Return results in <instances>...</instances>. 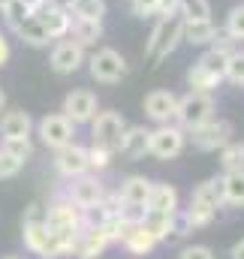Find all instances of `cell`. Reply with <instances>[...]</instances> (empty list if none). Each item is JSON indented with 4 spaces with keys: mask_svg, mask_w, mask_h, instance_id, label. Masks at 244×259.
Segmentation results:
<instances>
[{
    "mask_svg": "<svg viewBox=\"0 0 244 259\" xmlns=\"http://www.w3.org/2000/svg\"><path fill=\"white\" fill-rule=\"evenodd\" d=\"M46 226L55 232V238L61 241L63 253L69 256V253L75 250V241H78V235H82V229H85L88 223H85V211H82L75 202H69V199L63 196V199H58V202L49 205V211H46Z\"/></svg>",
    "mask_w": 244,
    "mask_h": 259,
    "instance_id": "1",
    "label": "cell"
},
{
    "mask_svg": "<svg viewBox=\"0 0 244 259\" xmlns=\"http://www.w3.org/2000/svg\"><path fill=\"white\" fill-rule=\"evenodd\" d=\"M223 205V187H220V178H211V181H202L193 199H190V208L184 211L181 223L187 229H199V226H208L214 217H217V208Z\"/></svg>",
    "mask_w": 244,
    "mask_h": 259,
    "instance_id": "2",
    "label": "cell"
},
{
    "mask_svg": "<svg viewBox=\"0 0 244 259\" xmlns=\"http://www.w3.org/2000/svg\"><path fill=\"white\" fill-rule=\"evenodd\" d=\"M211 115H214V100H211V94H205V91H193V94H187L184 100H178L175 118H178L181 127L196 130V127H202L205 121H211Z\"/></svg>",
    "mask_w": 244,
    "mask_h": 259,
    "instance_id": "3",
    "label": "cell"
},
{
    "mask_svg": "<svg viewBox=\"0 0 244 259\" xmlns=\"http://www.w3.org/2000/svg\"><path fill=\"white\" fill-rule=\"evenodd\" d=\"M24 247H27L30 253H36V256H43V259L66 256L63 247H61V241L55 238V232L46 226V220H39V223H24Z\"/></svg>",
    "mask_w": 244,
    "mask_h": 259,
    "instance_id": "4",
    "label": "cell"
},
{
    "mask_svg": "<svg viewBox=\"0 0 244 259\" xmlns=\"http://www.w3.org/2000/svg\"><path fill=\"white\" fill-rule=\"evenodd\" d=\"M181 36H184V21L175 18V15H166V18L160 21V27L154 30L151 42H148V55H151L154 61H163V58L175 49V42H178Z\"/></svg>",
    "mask_w": 244,
    "mask_h": 259,
    "instance_id": "5",
    "label": "cell"
},
{
    "mask_svg": "<svg viewBox=\"0 0 244 259\" xmlns=\"http://www.w3.org/2000/svg\"><path fill=\"white\" fill-rule=\"evenodd\" d=\"M124 130H127V124L118 112H100L94 118V145H103L109 151H121Z\"/></svg>",
    "mask_w": 244,
    "mask_h": 259,
    "instance_id": "6",
    "label": "cell"
},
{
    "mask_svg": "<svg viewBox=\"0 0 244 259\" xmlns=\"http://www.w3.org/2000/svg\"><path fill=\"white\" fill-rule=\"evenodd\" d=\"M91 75H94L97 81H106V84L121 81L124 75H127V61H124V55H118L115 49H100V52L91 58Z\"/></svg>",
    "mask_w": 244,
    "mask_h": 259,
    "instance_id": "7",
    "label": "cell"
},
{
    "mask_svg": "<svg viewBox=\"0 0 244 259\" xmlns=\"http://www.w3.org/2000/svg\"><path fill=\"white\" fill-rule=\"evenodd\" d=\"M232 124L229 121H205L202 127L193 130V145L199 148V151H217V148H223V145H229L232 142Z\"/></svg>",
    "mask_w": 244,
    "mask_h": 259,
    "instance_id": "8",
    "label": "cell"
},
{
    "mask_svg": "<svg viewBox=\"0 0 244 259\" xmlns=\"http://www.w3.org/2000/svg\"><path fill=\"white\" fill-rule=\"evenodd\" d=\"M184 151V130L172 127V124H163L151 133V151L157 160H172Z\"/></svg>",
    "mask_w": 244,
    "mask_h": 259,
    "instance_id": "9",
    "label": "cell"
},
{
    "mask_svg": "<svg viewBox=\"0 0 244 259\" xmlns=\"http://www.w3.org/2000/svg\"><path fill=\"white\" fill-rule=\"evenodd\" d=\"M69 202H75L82 211L88 208H97L103 199H106V190H103V181L97 175H78L75 184H69V193H66Z\"/></svg>",
    "mask_w": 244,
    "mask_h": 259,
    "instance_id": "10",
    "label": "cell"
},
{
    "mask_svg": "<svg viewBox=\"0 0 244 259\" xmlns=\"http://www.w3.org/2000/svg\"><path fill=\"white\" fill-rule=\"evenodd\" d=\"M112 244V238H109V232H106V226H85L82 229V235H78V241H75V250H72V256L75 259H100L106 253V247Z\"/></svg>",
    "mask_w": 244,
    "mask_h": 259,
    "instance_id": "11",
    "label": "cell"
},
{
    "mask_svg": "<svg viewBox=\"0 0 244 259\" xmlns=\"http://www.w3.org/2000/svg\"><path fill=\"white\" fill-rule=\"evenodd\" d=\"M55 169L61 172L63 178H78V175H85L91 166H88V148H78V145H63L55 151Z\"/></svg>",
    "mask_w": 244,
    "mask_h": 259,
    "instance_id": "12",
    "label": "cell"
},
{
    "mask_svg": "<svg viewBox=\"0 0 244 259\" xmlns=\"http://www.w3.org/2000/svg\"><path fill=\"white\" fill-rule=\"evenodd\" d=\"M39 139L49 145V148H63V145H69L72 142V121L66 118V115H49V118H43L39 121Z\"/></svg>",
    "mask_w": 244,
    "mask_h": 259,
    "instance_id": "13",
    "label": "cell"
},
{
    "mask_svg": "<svg viewBox=\"0 0 244 259\" xmlns=\"http://www.w3.org/2000/svg\"><path fill=\"white\" fill-rule=\"evenodd\" d=\"M63 115L72 124H85L97 118V97L91 91H72L63 97Z\"/></svg>",
    "mask_w": 244,
    "mask_h": 259,
    "instance_id": "14",
    "label": "cell"
},
{
    "mask_svg": "<svg viewBox=\"0 0 244 259\" xmlns=\"http://www.w3.org/2000/svg\"><path fill=\"white\" fill-rule=\"evenodd\" d=\"M178 112V97L172 91H151L145 97V115L157 124H169Z\"/></svg>",
    "mask_w": 244,
    "mask_h": 259,
    "instance_id": "15",
    "label": "cell"
},
{
    "mask_svg": "<svg viewBox=\"0 0 244 259\" xmlns=\"http://www.w3.org/2000/svg\"><path fill=\"white\" fill-rule=\"evenodd\" d=\"M142 226L157 238V241H172L178 238V211L175 214H163V211H145V220Z\"/></svg>",
    "mask_w": 244,
    "mask_h": 259,
    "instance_id": "16",
    "label": "cell"
},
{
    "mask_svg": "<svg viewBox=\"0 0 244 259\" xmlns=\"http://www.w3.org/2000/svg\"><path fill=\"white\" fill-rule=\"evenodd\" d=\"M121 244L133 253V256H145V253H151V250L157 247V238H154L142 223H136V226H124Z\"/></svg>",
    "mask_w": 244,
    "mask_h": 259,
    "instance_id": "17",
    "label": "cell"
},
{
    "mask_svg": "<svg viewBox=\"0 0 244 259\" xmlns=\"http://www.w3.org/2000/svg\"><path fill=\"white\" fill-rule=\"evenodd\" d=\"M151 187H154V181H148L142 175H133V178H127L121 184L118 202L121 205H139V208H145L148 205V196H151Z\"/></svg>",
    "mask_w": 244,
    "mask_h": 259,
    "instance_id": "18",
    "label": "cell"
},
{
    "mask_svg": "<svg viewBox=\"0 0 244 259\" xmlns=\"http://www.w3.org/2000/svg\"><path fill=\"white\" fill-rule=\"evenodd\" d=\"M85 61V49L78 46V42H72V39H66L61 42L55 52H52V66H55V72H75L78 66Z\"/></svg>",
    "mask_w": 244,
    "mask_h": 259,
    "instance_id": "19",
    "label": "cell"
},
{
    "mask_svg": "<svg viewBox=\"0 0 244 259\" xmlns=\"http://www.w3.org/2000/svg\"><path fill=\"white\" fill-rule=\"evenodd\" d=\"M121 151L130 157V160H139L151 151V130L145 127H127L121 139Z\"/></svg>",
    "mask_w": 244,
    "mask_h": 259,
    "instance_id": "20",
    "label": "cell"
},
{
    "mask_svg": "<svg viewBox=\"0 0 244 259\" xmlns=\"http://www.w3.org/2000/svg\"><path fill=\"white\" fill-rule=\"evenodd\" d=\"M148 211H163V214H175L178 211V190L172 184H154L148 196Z\"/></svg>",
    "mask_w": 244,
    "mask_h": 259,
    "instance_id": "21",
    "label": "cell"
},
{
    "mask_svg": "<svg viewBox=\"0 0 244 259\" xmlns=\"http://www.w3.org/2000/svg\"><path fill=\"white\" fill-rule=\"evenodd\" d=\"M30 130H33V121L27 112H6L0 118L3 139H30Z\"/></svg>",
    "mask_w": 244,
    "mask_h": 259,
    "instance_id": "22",
    "label": "cell"
},
{
    "mask_svg": "<svg viewBox=\"0 0 244 259\" xmlns=\"http://www.w3.org/2000/svg\"><path fill=\"white\" fill-rule=\"evenodd\" d=\"M220 187H223V202L226 205L241 208L244 205V169L241 172H226L220 178Z\"/></svg>",
    "mask_w": 244,
    "mask_h": 259,
    "instance_id": "23",
    "label": "cell"
},
{
    "mask_svg": "<svg viewBox=\"0 0 244 259\" xmlns=\"http://www.w3.org/2000/svg\"><path fill=\"white\" fill-rule=\"evenodd\" d=\"M39 21H43V27L49 30V36H63L66 30H69V12L61 9V6H52V9H46L43 15H36Z\"/></svg>",
    "mask_w": 244,
    "mask_h": 259,
    "instance_id": "24",
    "label": "cell"
},
{
    "mask_svg": "<svg viewBox=\"0 0 244 259\" xmlns=\"http://www.w3.org/2000/svg\"><path fill=\"white\" fill-rule=\"evenodd\" d=\"M217 36V27L211 24V18L205 21H184V39L193 42V46H202V42H211Z\"/></svg>",
    "mask_w": 244,
    "mask_h": 259,
    "instance_id": "25",
    "label": "cell"
},
{
    "mask_svg": "<svg viewBox=\"0 0 244 259\" xmlns=\"http://www.w3.org/2000/svg\"><path fill=\"white\" fill-rule=\"evenodd\" d=\"M9 160H15L18 166H24L30 157H33V145L30 139H3V148H0Z\"/></svg>",
    "mask_w": 244,
    "mask_h": 259,
    "instance_id": "26",
    "label": "cell"
},
{
    "mask_svg": "<svg viewBox=\"0 0 244 259\" xmlns=\"http://www.w3.org/2000/svg\"><path fill=\"white\" fill-rule=\"evenodd\" d=\"M220 163H223L226 172H241L244 169V145H235V142L223 145L220 148Z\"/></svg>",
    "mask_w": 244,
    "mask_h": 259,
    "instance_id": "27",
    "label": "cell"
},
{
    "mask_svg": "<svg viewBox=\"0 0 244 259\" xmlns=\"http://www.w3.org/2000/svg\"><path fill=\"white\" fill-rule=\"evenodd\" d=\"M18 33H21L30 46H46V42L52 39V36H49V30L43 27V21H39V18H27V21L18 27Z\"/></svg>",
    "mask_w": 244,
    "mask_h": 259,
    "instance_id": "28",
    "label": "cell"
},
{
    "mask_svg": "<svg viewBox=\"0 0 244 259\" xmlns=\"http://www.w3.org/2000/svg\"><path fill=\"white\" fill-rule=\"evenodd\" d=\"M187 78H190V84H193L196 91H205V94H208V91H214V88L220 84V75L208 72L205 66H199V64H196L193 69H190V72H187Z\"/></svg>",
    "mask_w": 244,
    "mask_h": 259,
    "instance_id": "29",
    "label": "cell"
},
{
    "mask_svg": "<svg viewBox=\"0 0 244 259\" xmlns=\"http://www.w3.org/2000/svg\"><path fill=\"white\" fill-rule=\"evenodd\" d=\"M226 64H229V52H226V49H211V52L202 55V61H199V66H205L208 72H214V75H220V78H223V72H226Z\"/></svg>",
    "mask_w": 244,
    "mask_h": 259,
    "instance_id": "30",
    "label": "cell"
},
{
    "mask_svg": "<svg viewBox=\"0 0 244 259\" xmlns=\"http://www.w3.org/2000/svg\"><path fill=\"white\" fill-rule=\"evenodd\" d=\"M75 9V18H85V21H100L103 12H106V3L103 0H75L72 3Z\"/></svg>",
    "mask_w": 244,
    "mask_h": 259,
    "instance_id": "31",
    "label": "cell"
},
{
    "mask_svg": "<svg viewBox=\"0 0 244 259\" xmlns=\"http://www.w3.org/2000/svg\"><path fill=\"white\" fill-rule=\"evenodd\" d=\"M181 9H184V21H205V18H211L208 0H181Z\"/></svg>",
    "mask_w": 244,
    "mask_h": 259,
    "instance_id": "32",
    "label": "cell"
},
{
    "mask_svg": "<svg viewBox=\"0 0 244 259\" xmlns=\"http://www.w3.org/2000/svg\"><path fill=\"white\" fill-rule=\"evenodd\" d=\"M3 12H6V21H9V27H12V30H18V27L30 18V6H27V3H21V0H12Z\"/></svg>",
    "mask_w": 244,
    "mask_h": 259,
    "instance_id": "33",
    "label": "cell"
},
{
    "mask_svg": "<svg viewBox=\"0 0 244 259\" xmlns=\"http://www.w3.org/2000/svg\"><path fill=\"white\" fill-rule=\"evenodd\" d=\"M75 36H78V46H88L100 36V21H85V18H75Z\"/></svg>",
    "mask_w": 244,
    "mask_h": 259,
    "instance_id": "34",
    "label": "cell"
},
{
    "mask_svg": "<svg viewBox=\"0 0 244 259\" xmlns=\"http://www.w3.org/2000/svg\"><path fill=\"white\" fill-rule=\"evenodd\" d=\"M109 163H112V151L109 148H103V145L88 148V166L91 169H109Z\"/></svg>",
    "mask_w": 244,
    "mask_h": 259,
    "instance_id": "35",
    "label": "cell"
},
{
    "mask_svg": "<svg viewBox=\"0 0 244 259\" xmlns=\"http://www.w3.org/2000/svg\"><path fill=\"white\" fill-rule=\"evenodd\" d=\"M223 75L235 84H244V55H229V64H226Z\"/></svg>",
    "mask_w": 244,
    "mask_h": 259,
    "instance_id": "36",
    "label": "cell"
},
{
    "mask_svg": "<svg viewBox=\"0 0 244 259\" xmlns=\"http://www.w3.org/2000/svg\"><path fill=\"white\" fill-rule=\"evenodd\" d=\"M226 30L235 36V39H244V6L238 9H232V15H229V24H226Z\"/></svg>",
    "mask_w": 244,
    "mask_h": 259,
    "instance_id": "37",
    "label": "cell"
},
{
    "mask_svg": "<svg viewBox=\"0 0 244 259\" xmlns=\"http://www.w3.org/2000/svg\"><path fill=\"white\" fill-rule=\"evenodd\" d=\"M178 259H217V256H214V250L205 247V244H190V247H184L181 250V256Z\"/></svg>",
    "mask_w": 244,
    "mask_h": 259,
    "instance_id": "38",
    "label": "cell"
},
{
    "mask_svg": "<svg viewBox=\"0 0 244 259\" xmlns=\"http://www.w3.org/2000/svg\"><path fill=\"white\" fill-rule=\"evenodd\" d=\"M160 6H163V0H133V12H136V15H142V18H148V15H154V12H160Z\"/></svg>",
    "mask_w": 244,
    "mask_h": 259,
    "instance_id": "39",
    "label": "cell"
},
{
    "mask_svg": "<svg viewBox=\"0 0 244 259\" xmlns=\"http://www.w3.org/2000/svg\"><path fill=\"white\" fill-rule=\"evenodd\" d=\"M18 169H21V166H18L15 160H9V157L0 151V178H9V175H15Z\"/></svg>",
    "mask_w": 244,
    "mask_h": 259,
    "instance_id": "40",
    "label": "cell"
},
{
    "mask_svg": "<svg viewBox=\"0 0 244 259\" xmlns=\"http://www.w3.org/2000/svg\"><path fill=\"white\" fill-rule=\"evenodd\" d=\"M6 61H9V42L0 36V66L6 64Z\"/></svg>",
    "mask_w": 244,
    "mask_h": 259,
    "instance_id": "41",
    "label": "cell"
},
{
    "mask_svg": "<svg viewBox=\"0 0 244 259\" xmlns=\"http://www.w3.org/2000/svg\"><path fill=\"white\" fill-rule=\"evenodd\" d=\"M229 256H232V259H244V238L232 247V253H229Z\"/></svg>",
    "mask_w": 244,
    "mask_h": 259,
    "instance_id": "42",
    "label": "cell"
},
{
    "mask_svg": "<svg viewBox=\"0 0 244 259\" xmlns=\"http://www.w3.org/2000/svg\"><path fill=\"white\" fill-rule=\"evenodd\" d=\"M21 3H27L30 9H36V6H43V0H21Z\"/></svg>",
    "mask_w": 244,
    "mask_h": 259,
    "instance_id": "43",
    "label": "cell"
},
{
    "mask_svg": "<svg viewBox=\"0 0 244 259\" xmlns=\"http://www.w3.org/2000/svg\"><path fill=\"white\" fill-rule=\"evenodd\" d=\"M3 106H6V94L0 91V112H3Z\"/></svg>",
    "mask_w": 244,
    "mask_h": 259,
    "instance_id": "44",
    "label": "cell"
},
{
    "mask_svg": "<svg viewBox=\"0 0 244 259\" xmlns=\"http://www.w3.org/2000/svg\"><path fill=\"white\" fill-rule=\"evenodd\" d=\"M9 3H12V0H0V9H6V6H9Z\"/></svg>",
    "mask_w": 244,
    "mask_h": 259,
    "instance_id": "45",
    "label": "cell"
},
{
    "mask_svg": "<svg viewBox=\"0 0 244 259\" xmlns=\"http://www.w3.org/2000/svg\"><path fill=\"white\" fill-rule=\"evenodd\" d=\"M3 259H21V256H3Z\"/></svg>",
    "mask_w": 244,
    "mask_h": 259,
    "instance_id": "46",
    "label": "cell"
}]
</instances>
